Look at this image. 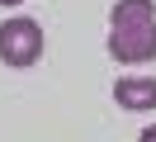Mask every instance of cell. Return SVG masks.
Segmentation results:
<instances>
[{
  "mask_svg": "<svg viewBox=\"0 0 156 142\" xmlns=\"http://www.w3.org/2000/svg\"><path fill=\"white\" fill-rule=\"evenodd\" d=\"M109 57L128 66L156 57V0H118L109 9Z\"/></svg>",
  "mask_w": 156,
  "mask_h": 142,
  "instance_id": "cell-1",
  "label": "cell"
},
{
  "mask_svg": "<svg viewBox=\"0 0 156 142\" xmlns=\"http://www.w3.org/2000/svg\"><path fill=\"white\" fill-rule=\"evenodd\" d=\"M43 57V28L33 24L29 14H14V19H5L0 24V62L5 66H33Z\"/></svg>",
  "mask_w": 156,
  "mask_h": 142,
  "instance_id": "cell-2",
  "label": "cell"
},
{
  "mask_svg": "<svg viewBox=\"0 0 156 142\" xmlns=\"http://www.w3.org/2000/svg\"><path fill=\"white\" fill-rule=\"evenodd\" d=\"M114 100H118V109L151 114V109H156V81H151V76H128V81H114Z\"/></svg>",
  "mask_w": 156,
  "mask_h": 142,
  "instance_id": "cell-3",
  "label": "cell"
},
{
  "mask_svg": "<svg viewBox=\"0 0 156 142\" xmlns=\"http://www.w3.org/2000/svg\"><path fill=\"white\" fill-rule=\"evenodd\" d=\"M137 142H156V123H147V128L137 133Z\"/></svg>",
  "mask_w": 156,
  "mask_h": 142,
  "instance_id": "cell-4",
  "label": "cell"
},
{
  "mask_svg": "<svg viewBox=\"0 0 156 142\" xmlns=\"http://www.w3.org/2000/svg\"><path fill=\"white\" fill-rule=\"evenodd\" d=\"M0 5H19V0H0Z\"/></svg>",
  "mask_w": 156,
  "mask_h": 142,
  "instance_id": "cell-5",
  "label": "cell"
}]
</instances>
